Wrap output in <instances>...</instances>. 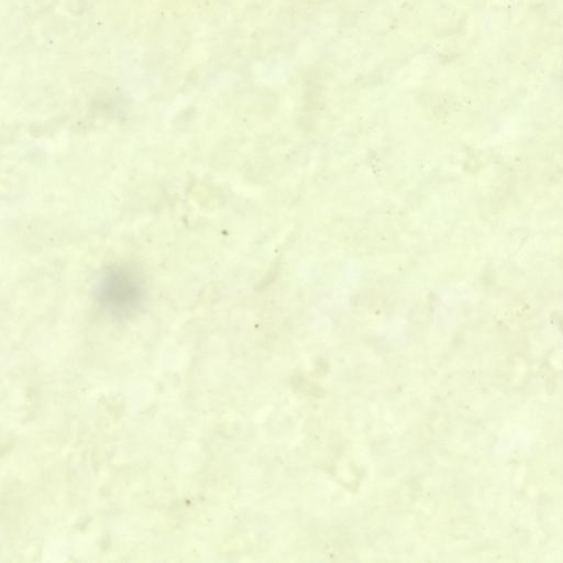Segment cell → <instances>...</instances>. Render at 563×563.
Here are the masks:
<instances>
[{
	"mask_svg": "<svg viewBox=\"0 0 563 563\" xmlns=\"http://www.w3.org/2000/svg\"><path fill=\"white\" fill-rule=\"evenodd\" d=\"M144 297L140 275L125 266L107 268L97 285V299L103 309L114 317H128L135 312Z\"/></svg>",
	"mask_w": 563,
	"mask_h": 563,
	"instance_id": "obj_1",
	"label": "cell"
}]
</instances>
